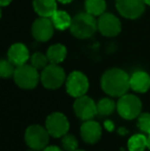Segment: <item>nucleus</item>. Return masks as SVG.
<instances>
[{
  "label": "nucleus",
  "instance_id": "nucleus-1",
  "mask_svg": "<svg viewBox=\"0 0 150 151\" xmlns=\"http://www.w3.org/2000/svg\"><path fill=\"white\" fill-rule=\"evenodd\" d=\"M131 76L119 68H111L101 78L102 90L111 97H121L131 88Z\"/></svg>",
  "mask_w": 150,
  "mask_h": 151
},
{
  "label": "nucleus",
  "instance_id": "nucleus-2",
  "mask_svg": "<svg viewBox=\"0 0 150 151\" xmlns=\"http://www.w3.org/2000/svg\"><path fill=\"white\" fill-rule=\"evenodd\" d=\"M98 30V21L88 12H79L72 19L70 32L78 39H88Z\"/></svg>",
  "mask_w": 150,
  "mask_h": 151
},
{
  "label": "nucleus",
  "instance_id": "nucleus-3",
  "mask_svg": "<svg viewBox=\"0 0 150 151\" xmlns=\"http://www.w3.org/2000/svg\"><path fill=\"white\" fill-rule=\"evenodd\" d=\"M14 80L19 88L23 90H33L37 86L40 80L38 70L32 65H22L16 68Z\"/></svg>",
  "mask_w": 150,
  "mask_h": 151
},
{
  "label": "nucleus",
  "instance_id": "nucleus-4",
  "mask_svg": "<svg viewBox=\"0 0 150 151\" xmlns=\"http://www.w3.org/2000/svg\"><path fill=\"white\" fill-rule=\"evenodd\" d=\"M117 112L124 119H135L141 114L142 110V102L137 96L126 93L119 97L116 104Z\"/></svg>",
  "mask_w": 150,
  "mask_h": 151
},
{
  "label": "nucleus",
  "instance_id": "nucleus-5",
  "mask_svg": "<svg viewBox=\"0 0 150 151\" xmlns=\"http://www.w3.org/2000/svg\"><path fill=\"white\" fill-rule=\"evenodd\" d=\"M66 74L58 64H50L41 72L40 80L42 86L47 90H57L66 81Z\"/></svg>",
  "mask_w": 150,
  "mask_h": 151
},
{
  "label": "nucleus",
  "instance_id": "nucleus-6",
  "mask_svg": "<svg viewBox=\"0 0 150 151\" xmlns=\"http://www.w3.org/2000/svg\"><path fill=\"white\" fill-rule=\"evenodd\" d=\"M50 133L41 125H30L25 132L26 144L33 150H43L50 142Z\"/></svg>",
  "mask_w": 150,
  "mask_h": 151
},
{
  "label": "nucleus",
  "instance_id": "nucleus-7",
  "mask_svg": "<svg viewBox=\"0 0 150 151\" xmlns=\"http://www.w3.org/2000/svg\"><path fill=\"white\" fill-rule=\"evenodd\" d=\"M88 79L82 72L73 71L66 79V91L71 97L78 98L84 96L88 90Z\"/></svg>",
  "mask_w": 150,
  "mask_h": 151
},
{
  "label": "nucleus",
  "instance_id": "nucleus-8",
  "mask_svg": "<svg viewBox=\"0 0 150 151\" xmlns=\"http://www.w3.org/2000/svg\"><path fill=\"white\" fill-rule=\"evenodd\" d=\"M45 127L50 135L54 138H61L69 131L68 118L61 112H54L50 114L45 120Z\"/></svg>",
  "mask_w": 150,
  "mask_h": 151
},
{
  "label": "nucleus",
  "instance_id": "nucleus-9",
  "mask_svg": "<svg viewBox=\"0 0 150 151\" xmlns=\"http://www.w3.org/2000/svg\"><path fill=\"white\" fill-rule=\"evenodd\" d=\"M144 0H116L117 12L123 18L128 20H136L140 18L145 10Z\"/></svg>",
  "mask_w": 150,
  "mask_h": 151
},
{
  "label": "nucleus",
  "instance_id": "nucleus-10",
  "mask_svg": "<svg viewBox=\"0 0 150 151\" xmlns=\"http://www.w3.org/2000/svg\"><path fill=\"white\" fill-rule=\"evenodd\" d=\"M55 26L50 18L39 17L33 22L31 27L32 36L38 42H46L52 37L55 32Z\"/></svg>",
  "mask_w": 150,
  "mask_h": 151
},
{
  "label": "nucleus",
  "instance_id": "nucleus-11",
  "mask_svg": "<svg viewBox=\"0 0 150 151\" xmlns=\"http://www.w3.org/2000/svg\"><path fill=\"white\" fill-rule=\"evenodd\" d=\"M73 109L78 118L81 120H90L93 119L98 114V108L97 104L92 98L88 96H81L76 98Z\"/></svg>",
  "mask_w": 150,
  "mask_h": 151
},
{
  "label": "nucleus",
  "instance_id": "nucleus-12",
  "mask_svg": "<svg viewBox=\"0 0 150 151\" xmlns=\"http://www.w3.org/2000/svg\"><path fill=\"white\" fill-rule=\"evenodd\" d=\"M98 30L105 37H115L121 32V23L113 14L104 12L98 20Z\"/></svg>",
  "mask_w": 150,
  "mask_h": 151
},
{
  "label": "nucleus",
  "instance_id": "nucleus-13",
  "mask_svg": "<svg viewBox=\"0 0 150 151\" xmlns=\"http://www.w3.org/2000/svg\"><path fill=\"white\" fill-rule=\"evenodd\" d=\"M80 135L84 142L88 144H95L101 139L102 127L100 123L95 120H84L80 127Z\"/></svg>",
  "mask_w": 150,
  "mask_h": 151
},
{
  "label": "nucleus",
  "instance_id": "nucleus-14",
  "mask_svg": "<svg viewBox=\"0 0 150 151\" xmlns=\"http://www.w3.org/2000/svg\"><path fill=\"white\" fill-rule=\"evenodd\" d=\"M30 54H29V50L24 43L21 42H17L14 43L7 52V59L14 64L16 67L19 66L25 65L27 61L30 59Z\"/></svg>",
  "mask_w": 150,
  "mask_h": 151
},
{
  "label": "nucleus",
  "instance_id": "nucleus-15",
  "mask_svg": "<svg viewBox=\"0 0 150 151\" xmlns=\"http://www.w3.org/2000/svg\"><path fill=\"white\" fill-rule=\"evenodd\" d=\"M131 88L137 93H146L150 88V75L147 72L139 70L131 76Z\"/></svg>",
  "mask_w": 150,
  "mask_h": 151
},
{
  "label": "nucleus",
  "instance_id": "nucleus-16",
  "mask_svg": "<svg viewBox=\"0 0 150 151\" xmlns=\"http://www.w3.org/2000/svg\"><path fill=\"white\" fill-rule=\"evenodd\" d=\"M58 0H33V8L39 17L52 18L57 12Z\"/></svg>",
  "mask_w": 150,
  "mask_h": 151
},
{
  "label": "nucleus",
  "instance_id": "nucleus-17",
  "mask_svg": "<svg viewBox=\"0 0 150 151\" xmlns=\"http://www.w3.org/2000/svg\"><path fill=\"white\" fill-rule=\"evenodd\" d=\"M46 56L50 64H60L66 59L67 48L62 43H55L46 50Z\"/></svg>",
  "mask_w": 150,
  "mask_h": 151
},
{
  "label": "nucleus",
  "instance_id": "nucleus-18",
  "mask_svg": "<svg viewBox=\"0 0 150 151\" xmlns=\"http://www.w3.org/2000/svg\"><path fill=\"white\" fill-rule=\"evenodd\" d=\"M50 19H52L55 28L58 29V30L64 31L66 29H70L72 18L68 12H64V10H57Z\"/></svg>",
  "mask_w": 150,
  "mask_h": 151
},
{
  "label": "nucleus",
  "instance_id": "nucleus-19",
  "mask_svg": "<svg viewBox=\"0 0 150 151\" xmlns=\"http://www.w3.org/2000/svg\"><path fill=\"white\" fill-rule=\"evenodd\" d=\"M106 1L105 0H85L84 8L85 12L94 17H100L106 10Z\"/></svg>",
  "mask_w": 150,
  "mask_h": 151
},
{
  "label": "nucleus",
  "instance_id": "nucleus-20",
  "mask_svg": "<svg viewBox=\"0 0 150 151\" xmlns=\"http://www.w3.org/2000/svg\"><path fill=\"white\" fill-rule=\"evenodd\" d=\"M148 146V139L142 134L132 136L128 141V148L130 151H144Z\"/></svg>",
  "mask_w": 150,
  "mask_h": 151
},
{
  "label": "nucleus",
  "instance_id": "nucleus-21",
  "mask_svg": "<svg viewBox=\"0 0 150 151\" xmlns=\"http://www.w3.org/2000/svg\"><path fill=\"white\" fill-rule=\"evenodd\" d=\"M116 105L109 98H103L97 103V108H98V114L102 116H108L113 113Z\"/></svg>",
  "mask_w": 150,
  "mask_h": 151
},
{
  "label": "nucleus",
  "instance_id": "nucleus-22",
  "mask_svg": "<svg viewBox=\"0 0 150 151\" xmlns=\"http://www.w3.org/2000/svg\"><path fill=\"white\" fill-rule=\"evenodd\" d=\"M31 65L35 67L37 70H43L48 65V59L46 55H43L39 52H36L30 57Z\"/></svg>",
  "mask_w": 150,
  "mask_h": 151
},
{
  "label": "nucleus",
  "instance_id": "nucleus-23",
  "mask_svg": "<svg viewBox=\"0 0 150 151\" xmlns=\"http://www.w3.org/2000/svg\"><path fill=\"white\" fill-rule=\"evenodd\" d=\"M14 71H16V66L9 60L2 59L0 62V76L2 78H9L14 77Z\"/></svg>",
  "mask_w": 150,
  "mask_h": 151
},
{
  "label": "nucleus",
  "instance_id": "nucleus-24",
  "mask_svg": "<svg viewBox=\"0 0 150 151\" xmlns=\"http://www.w3.org/2000/svg\"><path fill=\"white\" fill-rule=\"evenodd\" d=\"M62 145L66 151H75L78 147V141L73 135L66 134L62 137Z\"/></svg>",
  "mask_w": 150,
  "mask_h": 151
},
{
  "label": "nucleus",
  "instance_id": "nucleus-25",
  "mask_svg": "<svg viewBox=\"0 0 150 151\" xmlns=\"http://www.w3.org/2000/svg\"><path fill=\"white\" fill-rule=\"evenodd\" d=\"M137 124L141 131L150 135V113H141L138 116Z\"/></svg>",
  "mask_w": 150,
  "mask_h": 151
},
{
  "label": "nucleus",
  "instance_id": "nucleus-26",
  "mask_svg": "<svg viewBox=\"0 0 150 151\" xmlns=\"http://www.w3.org/2000/svg\"><path fill=\"white\" fill-rule=\"evenodd\" d=\"M43 151H63L61 148H59L58 146H46L43 149Z\"/></svg>",
  "mask_w": 150,
  "mask_h": 151
},
{
  "label": "nucleus",
  "instance_id": "nucleus-27",
  "mask_svg": "<svg viewBox=\"0 0 150 151\" xmlns=\"http://www.w3.org/2000/svg\"><path fill=\"white\" fill-rule=\"evenodd\" d=\"M105 127H106L108 131H113V129H114V124H113V122L112 121H110V120H107V121H105Z\"/></svg>",
  "mask_w": 150,
  "mask_h": 151
},
{
  "label": "nucleus",
  "instance_id": "nucleus-28",
  "mask_svg": "<svg viewBox=\"0 0 150 151\" xmlns=\"http://www.w3.org/2000/svg\"><path fill=\"white\" fill-rule=\"evenodd\" d=\"M12 0H0V5L3 7V6H7L8 4L11 3Z\"/></svg>",
  "mask_w": 150,
  "mask_h": 151
},
{
  "label": "nucleus",
  "instance_id": "nucleus-29",
  "mask_svg": "<svg viewBox=\"0 0 150 151\" xmlns=\"http://www.w3.org/2000/svg\"><path fill=\"white\" fill-rule=\"evenodd\" d=\"M58 1L62 4H69V3L72 2V0H58Z\"/></svg>",
  "mask_w": 150,
  "mask_h": 151
},
{
  "label": "nucleus",
  "instance_id": "nucleus-30",
  "mask_svg": "<svg viewBox=\"0 0 150 151\" xmlns=\"http://www.w3.org/2000/svg\"><path fill=\"white\" fill-rule=\"evenodd\" d=\"M119 133H120V134H126L128 132H126V129H122V127H121V129H119Z\"/></svg>",
  "mask_w": 150,
  "mask_h": 151
},
{
  "label": "nucleus",
  "instance_id": "nucleus-31",
  "mask_svg": "<svg viewBox=\"0 0 150 151\" xmlns=\"http://www.w3.org/2000/svg\"><path fill=\"white\" fill-rule=\"evenodd\" d=\"M147 139H148V146H147V148L150 150V135L148 136V138H147Z\"/></svg>",
  "mask_w": 150,
  "mask_h": 151
},
{
  "label": "nucleus",
  "instance_id": "nucleus-32",
  "mask_svg": "<svg viewBox=\"0 0 150 151\" xmlns=\"http://www.w3.org/2000/svg\"><path fill=\"white\" fill-rule=\"evenodd\" d=\"M145 3H146V5H149L150 6V0H144Z\"/></svg>",
  "mask_w": 150,
  "mask_h": 151
},
{
  "label": "nucleus",
  "instance_id": "nucleus-33",
  "mask_svg": "<svg viewBox=\"0 0 150 151\" xmlns=\"http://www.w3.org/2000/svg\"><path fill=\"white\" fill-rule=\"evenodd\" d=\"M75 151H84V150H79V149H77V150H75Z\"/></svg>",
  "mask_w": 150,
  "mask_h": 151
},
{
  "label": "nucleus",
  "instance_id": "nucleus-34",
  "mask_svg": "<svg viewBox=\"0 0 150 151\" xmlns=\"http://www.w3.org/2000/svg\"><path fill=\"white\" fill-rule=\"evenodd\" d=\"M29 151H36V150H33V149H32V150H29Z\"/></svg>",
  "mask_w": 150,
  "mask_h": 151
}]
</instances>
